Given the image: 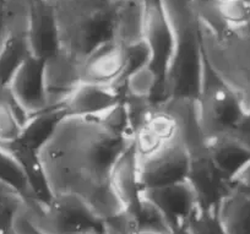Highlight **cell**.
<instances>
[{
	"label": "cell",
	"instance_id": "cell-1",
	"mask_svg": "<svg viewBox=\"0 0 250 234\" xmlns=\"http://www.w3.org/2000/svg\"><path fill=\"white\" fill-rule=\"evenodd\" d=\"M131 142L100 117L68 115L38 152L53 195L80 197L102 221L124 210L110 187V173Z\"/></svg>",
	"mask_w": 250,
	"mask_h": 234
},
{
	"label": "cell",
	"instance_id": "cell-2",
	"mask_svg": "<svg viewBox=\"0 0 250 234\" xmlns=\"http://www.w3.org/2000/svg\"><path fill=\"white\" fill-rule=\"evenodd\" d=\"M122 0H50L59 31L60 50L83 63L114 40L115 15Z\"/></svg>",
	"mask_w": 250,
	"mask_h": 234
},
{
	"label": "cell",
	"instance_id": "cell-3",
	"mask_svg": "<svg viewBox=\"0 0 250 234\" xmlns=\"http://www.w3.org/2000/svg\"><path fill=\"white\" fill-rule=\"evenodd\" d=\"M199 32L208 66L250 112V30L213 33L199 26Z\"/></svg>",
	"mask_w": 250,
	"mask_h": 234
},
{
	"label": "cell",
	"instance_id": "cell-4",
	"mask_svg": "<svg viewBox=\"0 0 250 234\" xmlns=\"http://www.w3.org/2000/svg\"><path fill=\"white\" fill-rule=\"evenodd\" d=\"M174 54L165 75L173 101L196 102L201 93L205 72V57L195 15L175 23Z\"/></svg>",
	"mask_w": 250,
	"mask_h": 234
},
{
	"label": "cell",
	"instance_id": "cell-5",
	"mask_svg": "<svg viewBox=\"0 0 250 234\" xmlns=\"http://www.w3.org/2000/svg\"><path fill=\"white\" fill-rule=\"evenodd\" d=\"M22 214L44 234H103L102 219L74 195H53L48 204L25 205Z\"/></svg>",
	"mask_w": 250,
	"mask_h": 234
},
{
	"label": "cell",
	"instance_id": "cell-6",
	"mask_svg": "<svg viewBox=\"0 0 250 234\" xmlns=\"http://www.w3.org/2000/svg\"><path fill=\"white\" fill-rule=\"evenodd\" d=\"M199 124L206 145L233 135L245 114L242 103L205 60L204 83L196 101Z\"/></svg>",
	"mask_w": 250,
	"mask_h": 234
},
{
	"label": "cell",
	"instance_id": "cell-7",
	"mask_svg": "<svg viewBox=\"0 0 250 234\" xmlns=\"http://www.w3.org/2000/svg\"><path fill=\"white\" fill-rule=\"evenodd\" d=\"M190 163L191 154L182 140L169 145L152 158L140 162L143 191L185 182Z\"/></svg>",
	"mask_w": 250,
	"mask_h": 234
},
{
	"label": "cell",
	"instance_id": "cell-8",
	"mask_svg": "<svg viewBox=\"0 0 250 234\" xmlns=\"http://www.w3.org/2000/svg\"><path fill=\"white\" fill-rule=\"evenodd\" d=\"M146 6L145 42L150 48V67L165 76L174 54L177 35L162 0H144Z\"/></svg>",
	"mask_w": 250,
	"mask_h": 234
},
{
	"label": "cell",
	"instance_id": "cell-9",
	"mask_svg": "<svg viewBox=\"0 0 250 234\" xmlns=\"http://www.w3.org/2000/svg\"><path fill=\"white\" fill-rule=\"evenodd\" d=\"M188 182L198 201L199 211H217L218 206L233 189V184L215 166L208 151L191 156Z\"/></svg>",
	"mask_w": 250,
	"mask_h": 234
},
{
	"label": "cell",
	"instance_id": "cell-10",
	"mask_svg": "<svg viewBox=\"0 0 250 234\" xmlns=\"http://www.w3.org/2000/svg\"><path fill=\"white\" fill-rule=\"evenodd\" d=\"M26 36L31 54L48 59L60 50L59 31L50 0H26Z\"/></svg>",
	"mask_w": 250,
	"mask_h": 234
},
{
	"label": "cell",
	"instance_id": "cell-11",
	"mask_svg": "<svg viewBox=\"0 0 250 234\" xmlns=\"http://www.w3.org/2000/svg\"><path fill=\"white\" fill-rule=\"evenodd\" d=\"M16 102L30 115L47 109L45 59L31 54L6 87Z\"/></svg>",
	"mask_w": 250,
	"mask_h": 234
},
{
	"label": "cell",
	"instance_id": "cell-12",
	"mask_svg": "<svg viewBox=\"0 0 250 234\" xmlns=\"http://www.w3.org/2000/svg\"><path fill=\"white\" fill-rule=\"evenodd\" d=\"M125 47L117 41L101 45L81 63V83L119 86L125 77Z\"/></svg>",
	"mask_w": 250,
	"mask_h": 234
},
{
	"label": "cell",
	"instance_id": "cell-13",
	"mask_svg": "<svg viewBox=\"0 0 250 234\" xmlns=\"http://www.w3.org/2000/svg\"><path fill=\"white\" fill-rule=\"evenodd\" d=\"M143 196L162 212L170 231L175 227L188 224L199 211L196 196L188 180L168 187L144 190Z\"/></svg>",
	"mask_w": 250,
	"mask_h": 234
},
{
	"label": "cell",
	"instance_id": "cell-14",
	"mask_svg": "<svg viewBox=\"0 0 250 234\" xmlns=\"http://www.w3.org/2000/svg\"><path fill=\"white\" fill-rule=\"evenodd\" d=\"M125 100V88L119 86H101L80 84L73 95L65 101L68 115L74 117H98Z\"/></svg>",
	"mask_w": 250,
	"mask_h": 234
},
{
	"label": "cell",
	"instance_id": "cell-15",
	"mask_svg": "<svg viewBox=\"0 0 250 234\" xmlns=\"http://www.w3.org/2000/svg\"><path fill=\"white\" fill-rule=\"evenodd\" d=\"M81 63L62 52L45 59V87L49 107L64 106L80 86Z\"/></svg>",
	"mask_w": 250,
	"mask_h": 234
},
{
	"label": "cell",
	"instance_id": "cell-16",
	"mask_svg": "<svg viewBox=\"0 0 250 234\" xmlns=\"http://www.w3.org/2000/svg\"><path fill=\"white\" fill-rule=\"evenodd\" d=\"M110 187L122 204L123 209H131L143 199L140 183V162L133 142L123 152L113 166Z\"/></svg>",
	"mask_w": 250,
	"mask_h": 234
},
{
	"label": "cell",
	"instance_id": "cell-17",
	"mask_svg": "<svg viewBox=\"0 0 250 234\" xmlns=\"http://www.w3.org/2000/svg\"><path fill=\"white\" fill-rule=\"evenodd\" d=\"M1 146L5 147L13 154L22 168L26 179H27L31 195H32V202L48 204L52 200L53 192L50 190L47 174H45L42 162H41L38 152L21 144L19 140L10 142V144L1 145Z\"/></svg>",
	"mask_w": 250,
	"mask_h": 234
},
{
	"label": "cell",
	"instance_id": "cell-18",
	"mask_svg": "<svg viewBox=\"0 0 250 234\" xmlns=\"http://www.w3.org/2000/svg\"><path fill=\"white\" fill-rule=\"evenodd\" d=\"M30 55L26 19H20L11 23L10 32L0 48V90L8 87L16 71Z\"/></svg>",
	"mask_w": 250,
	"mask_h": 234
},
{
	"label": "cell",
	"instance_id": "cell-19",
	"mask_svg": "<svg viewBox=\"0 0 250 234\" xmlns=\"http://www.w3.org/2000/svg\"><path fill=\"white\" fill-rule=\"evenodd\" d=\"M206 151L216 167L230 182L250 162V147L234 135L212 140L206 145Z\"/></svg>",
	"mask_w": 250,
	"mask_h": 234
},
{
	"label": "cell",
	"instance_id": "cell-20",
	"mask_svg": "<svg viewBox=\"0 0 250 234\" xmlns=\"http://www.w3.org/2000/svg\"><path fill=\"white\" fill-rule=\"evenodd\" d=\"M145 1L122 0L115 15L114 40L124 47L145 41Z\"/></svg>",
	"mask_w": 250,
	"mask_h": 234
},
{
	"label": "cell",
	"instance_id": "cell-21",
	"mask_svg": "<svg viewBox=\"0 0 250 234\" xmlns=\"http://www.w3.org/2000/svg\"><path fill=\"white\" fill-rule=\"evenodd\" d=\"M68 117L64 106L48 107L47 109L31 115L22 128L19 141L30 149L40 152L57 131L60 123Z\"/></svg>",
	"mask_w": 250,
	"mask_h": 234
},
{
	"label": "cell",
	"instance_id": "cell-22",
	"mask_svg": "<svg viewBox=\"0 0 250 234\" xmlns=\"http://www.w3.org/2000/svg\"><path fill=\"white\" fill-rule=\"evenodd\" d=\"M228 234H250V192L233 187L217 209Z\"/></svg>",
	"mask_w": 250,
	"mask_h": 234
},
{
	"label": "cell",
	"instance_id": "cell-23",
	"mask_svg": "<svg viewBox=\"0 0 250 234\" xmlns=\"http://www.w3.org/2000/svg\"><path fill=\"white\" fill-rule=\"evenodd\" d=\"M31 115L16 102L8 88L0 90V144L16 141Z\"/></svg>",
	"mask_w": 250,
	"mask_h": 234
},
{
	"label": "cell",
	"instance_id": "cell-24",
	"mask_svg": "<svg viewBox=\"0 0 250 234\" xmlns=\"http://www.w3.org/2000/svg\"><path fill=\"white\" fill-rule=\"evenodd\" d=\"M124 210H126L133 217L136 232L169 234L170 227L162 212L144 196L136 206Z\"/></svg>",
	"mask_w": 250,
	"mask_h": 234
},
{
	"label": "cell",
	"instance_id": "cell-25",
	"mask_svg": "<svg viewBox=\"0 0 250 234\" xmlns=\"http://www.w3.org/2000/svg\"><path fill=\"white\" fill-rule=\"evenodd\" d=\"M0 180L15 189L25 200V205L32 202L30 188L22 168L16 158L0 145Z\"/></svg>",
	"mask_w": 250,
	"mask_h": 234
},
{
	"label": "cell",
	"instance_id": "cell-26",
	"mask_svg": "<svg viewBox=\"0 0 250 234\" xmlns=\"http://www.w3.org/2000/svg\"><path fill=\"white\" fill-rule=\"evenodd\" d=\"M23 207V197L0 180V234H16V219Z\"/></svg>",
	"mask_w": 250,
	"mask_h": 234
},
{
	"label": "cell",
	"instance_id": "cell-27",
	"mask_svg": "<svg viewBox=\"0 0 250 234\" xmlns=\"http://www.w3.org/2000/svg\"><path fill=\"white\" fill-rule=\"evenodd\" d=\"M161 75L148 66L143 67L125 77L122 85L125 88V95L138 98H148Z\"/></svg>",
	"mask_w": 250,
	"mask_h": 234
},
{
	"label": "cell",
	"instance_id": "cell-28",
	"mask_svg": "<svg viewBox=\"0 0 250 234\" xmlns=\"http://www.w3.org/2000/svg\"><path fill=\"white\" fill-rule=\"evenodd\" d=\"M217 10L229 30H240L250 23V5L240 0H217Z\"/></svg>",
	"mask_w": 250,
	"mask_h": 234
},
{
	"label": "cell",
	"instance_id": "cell-29",
	"mask_svg": "<svg viewBox=\"0 0 250 234\" xmlns=\"http://www.w3.org/2000/svg\"><path fill=\"white\" fill-rule=\"evenodd\" d=\"M191 234H228L223 228L217 211H198L188 222Z\"/></svg>",
	"mask_w": 250,
	"mask_h": 234
},
{
	"label": "cell",
	"instance_id": "cell-30",
	"mask_svg": "<svg viewBox=\"0 0 250 234\" xmlns=\"http://www.w3.org/2000/svg\"><path fill=\"white\" fill-rule=\"evenodd\" d=\"M125 58H126L125 77H128L129 75H131L133 72L138 71V70L150 65V48L146 44L145 41H141V42L135 43V44L126 45V47H125Z\"/></svg>",
	"mask_w": 250,
	"mask_h": 234
},
{
	"label": "cell",
	"instance_id": "cell-31",
	"mask_svg": "<svg viewBox=\"0 0 250 234\" xmlns=\"http://www.w3.org/2000/svg\"><path fill=\"white\" fill-rule=\"evenodd\" d=\"M136 233L135 223L126 210L103 219V234H134Z\"/></svg>",
	"mask_w": 250,
	"mask_h": 234
},
{
	"label": "cell",
	"instance_id": "cell-32",
	"mask_svg": "<svg viewBox=\"0 0 250 234\" xmlns=\"http://www.w3.org/2000/svg\"><path fill=\"white\" fill-rule=\"evenodd\" d=\"M11 27V14L6 0H0V48L5 42Z\"/></svg>",
	"mask_w": 250,
	"mask_h": 234
},
{
	"label": "cell",
	"instance_id": "cell-33",
	"mask_svg": "<svg viewBox=\"0 0 250 234\" xmlns=\"http://www.w3.org/2000/svg\"><path fill=\"white\" fill-rule=\"evenodd\" d=\"M233 187L250 192V162L240 170L232 182Z\"/></svg>",
	"mask_w": 250,
	"mask_h": 234
},
{
	"label": "cell",
	"instance_id": "cell-34",
	"mask_svg": "<svg viewBox=\"0 0 250 234\" xmlns=\"http://www.w3.org/2000/svg\"><path fill=\"white\" fill-rule=\"evenodd\" d=\"M15 232L16 234H44L42 233V232L37 231V229L27 221V218L22 214V211H21L18 219H16Z\"/></svg>",
	"mask_w": 250,
	"mask_h": 234
},
{
	"label": "cell",
	"instance_id": "cell-35",
	"mask_svg": "<svg viewBox=\"0 0 250 234\" xmlns=\"http://www.w3.org/2000/svg\"><path fill=\"white\" fill-rule=\"evenodd\" d=\"M169 234H191L189 228H188V224H183V226L175 227L172 231L169 232Z\"/></svg>",
	"mask_w": 250,
	"mask_h": 234
},
{
	"label": "cell",
	"instance_id": "cell-36",
	"mask_svg": "<svg viewBox=\"0 0 250 234\" xmlns=\"http://www.w3.org/2000/svg\"><path fill=\"white\" fill-rule=\"evenodd\" d=\"M134 234H157V233H150V232H136Z\"/></svg>",
	"mask_w": 250,
	"mask_h": 234
},
{
	"label": "cell",
	"instance_id": "cell-37",
	"mask_svg": "<svg viewBox=\"0 0 250 234\" xmlns=\"http://www.w3.org/2000/svg\"><path fill=\"white\" fill-rule=\"evenodd\" d=\"M240 1H243V3L248 4V5H250V0H240Z\"/></svg>",
	"mask_w": 250,
	"mask_h": 234
},
{
	"label": "cell",
	"instance_id": "cell-38",
	"mask_svg": "<svg viewBox=\"0 0 250 234\" xmlns=\"http://www.w3.org/2000/svg\"><path fill=\"white\" fill-rule=\"evenodd\" d=\"M242 141H243V140H242ZM244 142H245V144L248 145V146L250 147V139H249V140H247V141H244Z\"/></svg>",
	"mask_w": 250,
	"mask_h": 234
},
{
	"label": "cell",
	"instance_id": "cell-39",
	"mask_svg": "<svg viewBox=\"0 0 250 234\" xmlns=\"http://www.w3.org/2000/svg\"><path fill=\"white\" fill-rule=\"evenodd\" d=\"M96 234H100V233H96Z\"/></svg>",
	"mask_w": 250,
	"mask_h": 234
}]
</instances>
